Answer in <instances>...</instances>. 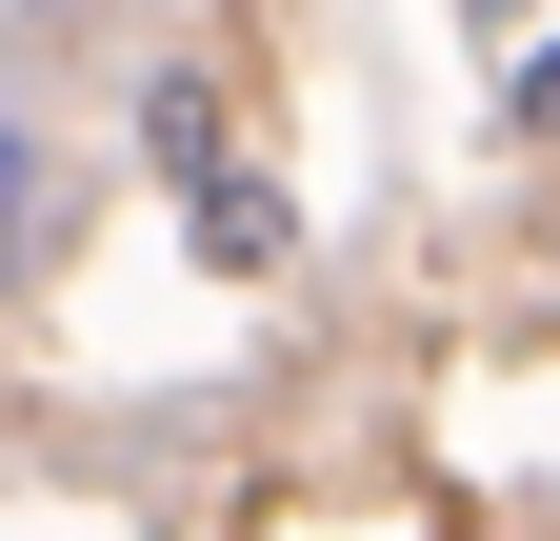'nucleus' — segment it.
Here are the masks:
<instances>
[{"label": "nucleus", "instance_id": "nucleus-1", "mask_svg": "<svg viewBox=\"0 0 560 541\" xmlns=\"http://www.w3.org/2000/svg\"><path fill=\"white\" fill-rule=\"evenodd\" d=\"M180 221H200V261H221V281H280V261H301V200H280V181H241V161L200 181Z\"/></svg>", "mask_w": 560, "mask_h": 541}, {"label": "nucleus", "instance_id": "nucleus-3", "mask_svg": "<svg viewBox=\"0 0 560 541\" xmlns=\"http://www.w3.org/2000/svg\"><path fill=\"white\" fill-rule=\"evenodd\" d=\"M40 261H60V161L0 141V281H40Z\"/></svg>", "mask_w": 560, "mask_h": 541}, {"label": "nucleus", "instance_id": "nucleus-4", "mask_svg": "<svg viewBox=\"0 0 560 541\" xmlns=\"http://www.w3.org/2000/svg\"><path fill=\"white\" fill-rule=\"evenodd\" d=\"M521 120H560V41H540V60H521Z\"/></svg>", "mask_w": 560, "mask_h": 541}, {"label": "nucleus", "instance_id": "nucleus-2", "mask_svg": "<svg viewBox=\"0 0 560 541\" xmlns=\"http://www.w3.org/2000/svg\"><path fill=\"white\" fill-rule=\"evenodd\" d=\"M140 161H161L180 200L221 181V81H140Z\"/></svg>", "mask_w": 560, "mask_h": 541}]
</instances>
